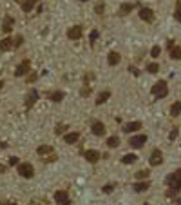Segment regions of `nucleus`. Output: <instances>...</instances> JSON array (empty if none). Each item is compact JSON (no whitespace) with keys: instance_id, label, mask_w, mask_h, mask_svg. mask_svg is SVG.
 <instances>
[{"instance_id":"nucleus-18","label":"nucleus","mask_w":181,"mask_h":205,"mask_svg":"<svg viewBox=\"0 0 181 205\" xmlns=\"http://www.w3.org/2000/svg\"><path fill=\"white\" fill-rule=\"evenodd\" d=\"M111 98V91H103V93H100L98 96H96V105H102V104H105Z\"/></svg>"},{"instance_id":"nucleus-47","label":"nucleus","mask_w":181,"mask_h":205,"mask_svg":"<svg viewBox=\"0 0 181 205\" xmlns=\"http://www.w3.org/2000/svg\"><path fill=\"white\" fill-rule=\"evenodd\" d=\"M82 2H87V0H82Z\"/></svg>"},{"instance_id":"nucleus-3","label":"nucleus","mask_w":181,"mask_h":205,"mask_svg":"<svg viewBox=\"0 0 181 205\" xmlns=\"http://www.w3.org/2000/svg\"><path fill=\"white\" fill-rule=\"evenodd\" d=\"M18 174L22 178H33L35 176V167L29 164V161H22L18 164Z\"/></svg>"},{"instance_id":"nucleus-7","label":"nucleus","mask_w":181,"mask_h":205,"mask_svg":"<svg viewBox=\"0 0 181 205\" xmlns=\"http://www.w3.org/2000/svg\"><path fill=\"white\" fill-rule=\"evenodd\" d=\"M82 35H83V31L80 26H72L67 29V38H71V40H78V38H82Z\"/></svg>"},{"instance_id":"nucleus-32","label":"nucleus","mask_w":181,"mask_h":205,"mask_svg":"<svg viewBox=\"0 0 181 205\" xmlns=\"http://www.w3.org/2000/svg\"><path fill=\"white\" fill-rule=\"evenodd\" d=\"M174 18L177 20V22H181V2H177V11L174 13Z\"/></svg>"},{"instance_id":"nucleus-13","label":"nucleus","mask_w":181,"mask_h":205,"mask_svg":"<svg viewBox=\"0 0 181 205\" xmlns=\"http://www.w3.org/2000/svg\"><path fill=\"white\" fill-rule=\"evenodd\" d=\"M132 187H134L136 192H143V191H147L148 187H150V181L148 180H140V181H136Z\"/></svg>"},{"instance_id":"nucleus-40","label":"nucleus","mask_w":181,"mask_h":205,"mask_svg":"<svg viewBox=\"0 0 181 205\" xmlns=\"http://www.w3.org/2000/svg\"><path fill=\"white\" fill-rule=\"evenodd\" d=\"M36 74H31V76H27V82H31V84H33V82H36Z\"/></svg>"},{"instance_id":"nucleus-46","label":"nucleus","mask_w":181,"mask_h":205,"mask_svg":"<svg viewBox=\"0 0 181 205\" xmlns=\"http://www.w3.org/2000/svg\"><path fill=\"white\" fill-rule=\"evenodd\" d=\"M2 85H4V82H2V80H0V87H2Z\"/></svg>"},{"instance_id":"nucleus-36","label":"nucleus","mask_w":181,"mask_h":205,"mask_svg":"<svg viewBox=\"0 0 181 205\" xmlns=\"http://www.w3.org/2000/svg\"><path fill=\"white\" fill-rule=\"evenodd\" d=\"M177 136V129H172V131H170V134H168V140H174Z\"/></svg>"},{"instance_id":"nucleus-15","label":"nucleus","mask_w":181,"mask_h":205,"mask_svg":"<svg viewBox=\"0 0 181 205\" xmlns=\"http://www.w3.org/2000/svg\"><path fill=\"white\" fill-rule=\"evenodd\" d=\"M78 138H80V133H76V131H74V133H67L65 136H63V142H65V144H76Z\"/></svg>"},{"instance_id":"nucleus-1","label":"nucleus","mask_w":181,"mask_h":205,"mask_svg":"<svg viewBox=\"0 0 181 205\" xmlns=\"http://www.w3.org/2000/svg\"><path fill=\"white\" fill-rule=\"evenodd\" d=\"M167 183L170 185V191L167 192V196H176V192L181 189V169L167 176Z\"/></svg>"},{"instance_id":"nucleus-28","label":"nucleus","mask_w":181,"mask_h":205,"mask_svg":"<svg viewBox=\"0 0 181 205\" xmlns=\"http://www.w3.org/2000/svg\"><path fill=\"white\" fill-rule=\"evenodd\" d=\"M147 71L150 73V74H156V73L159 71V66H158L156 62H150V64H148V66H147Z\"/></svg>"},{"instance_id":"nucleus-35","label":"nucleus","mask_w":181,"mask_h":205,"mask_svg":"<svg viewBox=\"0 0 181 205\" xmlns=\"http://www.w3.org/2000/svg\"><path fill=\"white\" fill-rule=\"evenodd\" d=\"M129 71H131V73L134 74V76H140V69H138V67H134V66H131V67H129Z\"/></svg>"},{"instance_id":"nucleus-10","label":"nucleus","mask_w":181,"mask_h":205,"mask_svg":"<svg viewBox=\"0 0 181 205\" xmlns=\"http://www.w3.org/2000/svg\"><path fill=\"white\" fill-rule=\"evenodd\" d=\"M85 160L89 161V164H96V161H100V153L98 151H94V149H89V151H85Z\"/></svg>"},{"instance_id":"nucleus-33","label":"nucleus","mask_w":181,"mask_h":205,"mask_svg":"<svg viewBox=\"0 0 181 205\" xmlns=\"http://www.w3.org/2000/svg\"><path fill=\"white\" fill-rule=\"evenodd\" d=\"M18 164H20V158H16V156L9 158V165H18Z\"/></svg>"},{"instance_id":"nucleus-41","label":"nucleus","mask_w":181,"mask_h":205,"mask_svg":"<svg viewBox=\"0 0 181 205\" xmlns=\"http://www.w3.org/2000/svg\"><path fill=\"white\" fill-rule=\"evenodd\" d=\"M89 93H91L89 87H87V89H82V96H89Z\"/></svg>"},{"instance_id":"nucleus-20","label":"nucleus","mask_w":181,"mask_h":205,"mask_svg":"<svg viewBox=\"0 0 181 205\" xmlns=\"http://www.w3.org/2000/svg\"><path fill=\"white\" fill-rule=\"evenodd\" d=\"M63 96H65V94H63V91H53V93L49 94V100L58 104V102H62V100H63Z\"/></svg>"},{"instance_id":"nucleus-43","label":"nucleus","mask_w":181,"mask_h":205,"mask_svg":"<svg viewBox=\"0 0 181 205\" xmlns=\"http://www.w3.org/2000/svg\"><path fill=\"white\" fill-rule=\"evenodd\" d=\"M6 147H7V144H6V142H0V149H6Z\"/></svg>"},{"instance_id":"nucleus-31","label":"nucleus","mask_w":181,"mask_h":205,"mask_svg":"<svg viewBox=\"0 0 181 205\" xmlns=\"http://www.w3.org/2000/svg\"><path fill=\"white\" fill-rule=\"evenodd\" d=\"M65 129H67V125H65V124H60V125H56V129H55V133H56V134H62L63 131H65Z\"/></svg>"},{"instance_id":"nucleus-14","label":"nucleus","mask_w":181,"mask_h":205,"mask_svg":"<svg viewBox=\"0 0 181 205\" xmlns=\"http://www.w3.org/2000/svg\"><path fill=\"white\" fill-rule=\"evenodd\" d=\"M36 2H38V0H20V6H22V11H24V13H29L31 9H33V7L36 6Z\"/></svg>"},{"instance_id":"nucleus-22","label":"nucleus","mask_w":181,"mask_h":205,"mask_svg":"<svg viewBox=\"0 0 181 205\" xmlns=\"http://www.w3.org/2000/svg\"><path fill=\"white\" fill-rule=\"evenodd\" d=\"M118 145H120V138L118 136H109L107 138V147L109 149H116Z\"/></svg>"},{"instance_id":"nucleus-8","label":"nucleus","mask_w":181,"mask_h":205,"mask_svg":"<svg viewBox=\"0 0 181 205\" xmlns=\"http://www.w3.org/2000/svg\"><path fill=\"white\" fill-rule=\"evenodd\" d=\"M91 131H92L94 136H103V134H105V125H103L102 122H98V120H94V122L91 124Z\"/></svg>"},{"instance_id":"nucleus-45","label":"nucleus","mask_w":181,"mask_h":205,"mask_svg":"<svg viewBox=\"0 0 181 205\" xmlns=\"http://www.w3.org/2000/svg\"><path fill=\"white\" fill-rule=\"evenodd\" d=\"M176 205H181V198H179V200H177V201H176Z\"/></svg>"},{"instance_id":"nucleus-37","label":"nucleus","mask_w":181,"mask_h":205,"mask_svg":"<svg viewBox=\"0 0 181 205\" xmlns=\"http://www.w3.org/2000/svg\"><path fill=\"white\" fill-rule=\"evenodd\" d=\"M22 42H24L22 36H16V44H15V47H20V46H22Z\"/></svg>"},{"instance_id":"nucleus-12","label":"nucleus","mask_w":181,"mask_h":205,"mask_svg":"<svg viewBox=\"0 0 181 205\" xmlns=\"http://www.w3.org/2000/svg\"><path fill=\"white\" fill-rule=\"evenodd\" d=\"M140 129H141V122H129V124L123 125V133L131 134V133H134V131H140Z\"/></svg>"},{"instance_id":"nucleus-34","label":"nucleus","mask_w":181,"mask_h":205,"mask_svg":"<svg viewBox=\"0 0 181 205\" xmlns=\"http://www.w3.org/2000/svg\"><path fill=\"white\" fill-rule=\"evenodd\" d=\"M102 191H103L105 194H109V192H112V185H111V183H107V185L102 187Z\"/></svg>"},{"instance_id":"nucleus-4","label":"nucleus","mask_w":181,"mask_h":205,"mask_svg":"<svg viewBox=\"0 0 181 205\" xmlns=\"http://www.w3.org/2000/svg\"><path fill=\"white\" fill-rule=\"evenodd\" d=\"M147 144V136L145 134H134V136H131V140H129V145L132 147V149H140V147H143Z\"/></svg>"},{"instance_id":"nucleus-30","label":"nucleus","mask_w":181,"mask_h":205,"mask_svg":"<svg viewBox=\"0 0 181 205\" xmlns=\"http://www.w3.org/2000/svg\"><path fill=\"white\" fill-rule=\"evenodd\" d=\"M159 53H161L159 46H154V47L150 49V56H152V58H158V56H159Z\"/></svg>"},{"instance_id":"nucleus-26","label":"nucleus","mask_w":181,"mask_h":205,"mask_svg":"<svg viewBox=\"0 0 181 205\" xmlns=\"http://www.w3.org/2000/svg\"><path fill=\"white\" fill-rule=\"evenodd\" d=\"M132 9H134V6H132V4H121V7H120V15H121V16H125L127 13H131Z\"/></svg>"},{"instance_id":"nucleus-44","label":"nucleus","mask_w":181,"mask_h":205,"mask_svg":"<svg viewBox=\"0 0 181 205\" xmlns=\"http://www.w3.org/2000/svg\"><path fill=\"white\" fill-rule=\"evenodd\" d=\"M0 205H16V203H0Z\"/></svg>"},{"instance_id":"nucleus-9","label":"nucleus","mask_w":181,"mask_h":205,"mask_svg":"<svg viewBox=\"0 0 181 205\" xmlns=\"http://www.w3.org/2000/svg\"><path fill=\"white\" fill-rule=\"evenodd\" d=\"M150 165L152 167H156V165H161V161H163V154H161V151L159 149H154L152 151V154H150Z\"/></svg>"},{"instance_id":"nucleus-19","label":"nucleus","mask_w":181,"mask_h":205,"mask_svg":"<svg viewBox=\"0 0 181 205\" xmlns=\"http://www.w3.org/2000/svg\"><path fill=\"white\" fill-rule=\"evenodd\" d=\"M120 60H121L120 53H116V51L109 53V66H116V64H120Z\"/></svg>"},{"instance_id":"nucleus-21","label":"nucleus","mask_w":181,"mask_h":205,"mask_svg":"<svg viewBox=\"0 0 181 205\" xmlns=\"http://www.w3.org/2000/svg\"><path fill=\"white\" fill-rule=\"evenodd\" d=\"M36 98H38V94H36V91L33 89V91H31V96H27V100H26V107H27V109H31V107H33V104L36 102Z\"/></svg>"},{"instance_id":"nucleus-29","label":"nucleus","mask_w":181,"mask_h":205,"mask_svg":"<svg viewBox=\"0 0 181 205\" xmlns=\"http://www.w3.org/2000/svg\"><path fill=\"white\" fill-rule=\"evenodd\" d=\"M148 174H150L148 171H138V172H136V178H138V180H147Z\"/></svg>"},{"instance_id":"nucleus-17","label":"nucleus","mask_w":181,"mask_h":205,"mask_svg":"<svg viewBox=\"0 0 181 205\" xmlns=\"http://www.w3.org/2000/svg\"><path fill=\"white\" fill-rule=\"evenodd\" d=\"M15 46V40L11 38H4V40H0V51H9Z\"/></svg>"},{"instance_id":"nucleus-5","label":"nucleus","mask_w":181,"mask_h":205,"mask_svg":"<svg viewBox=\"0 0 181 205\" xmlns=\"http://www.w3.org/2000/svg\"><path fill=\"white\" fill-rule=\"evenodd\" d=\"M29 69H31V62H29V58H26V60L20 62L18 67L15 69V76H24V74L29 73Z\"/></svg>"},{"instance_id":"nucleus-27","label":"nucleus","mask_w":181,"mask_h":205,"mask_svg":"<svg viewBox=\"0 0 181 205\" xmlns=\"http://www.w3.org/2000/svg\"><path fill=\"white\" fill-rule=\"evenodd\" d=\"M136 160H138V158H136V154H125V156L121 158V161H123L125 165H131V164H134Z\"/></svg>"},{"instance_id":"nucleus-25","label":"nucleus","mask_w":181,"mask_h":205,"mask_svg":"<svg viewBox=\"0 0 181 205\" xmlns=\"http://www.w3.org/2000/svg\"><path fill=\"white\" fill-rule=\"evenodd\" d=\"M36 153H38L40 156H44V154H51V153H53V147H51V145H40V147L36 149Z\"/></svg>"},{"instance_id":"nucleus-38","label":"nucleus","mask_w":181,"mask_h":205,"mask_svg":"<svg viewBox=\"0 0 181 205\" xmlns=\"http://www.w3.org/2000/svg\"><path fill=\"white\" fill-rule=\"evenodd\" d=\"M96 13H98V15L103 13V4H98V6H96Z\"/></svg>"},{"instance_id":"nucleus-23","label":"nucleus","mask_w":181,"mask_h":205,"mask_svg":"<svg viewBox=\"0 0 181 205\" xmlns=\"http://www.w3.org/2000/svg\"><path fill=\"white\" fill-rule=\"evenodd\" d=\"M170 58L181 60V46H174L172 49H170Z\"/></svg>"},{"instance_id":"nucleus-6","label":"nucleus","mask_w":181,"mask_h":205,"mask_svg":"<svg viewBox=\"0 0 181 205\" xmlns=\"http://www.w3.org/2000/svg\"><path fill=\"white\" fill-rule=\"evenodd\" d=\"M55 201H56L58 205H71L69 192H67V191H56V192H55Z\"/></svg>"},{"instance_id":"nucleus-2","label":"nucleus","mask_w":181,"mask_h":205,"mask_svg":"<svg viewBox=\"0 0 181 205\" xmlns=\"http://www.w3.org/2000/svg\"><path fill=\"white\" fill-rule=\"evenodd\" d=\"M152 94L156 96V98H165V96L168 94V87H167V82L165 80H159L154 84L152 87Z\"/></svg>"},{"instance_id":"nucleus-42","label":"nucleus","mask_w":181,"mask_h":205,"mask_svg":"<svg viewBox=\"0 0 181 205\" xmlns=\"http://www.w3.org/2000/svg\"><path fill=\"white\" fill-rule=\"evenodd\" d=\"M6 171H7V167H6V165H0V172H6Z\"/></svg>"},{"instance_id":"nucleus-39","label":"nucleus","mask_w":181,"mask_h":205,"mask_svg":"<svg viewBox=\"0 0 181 205\" xmlns=\"http://www.w3.org/2000/svg\"><path fill=\"white\" fill-rule=\"evenodd\" d=\"M96 38H98V31H92V33H91V42H94Z\"/></svg>"},{"instance_id":"nucleus-11","label":"nucleus","mask_w":181,"mask_h":205,"mask_svg":"<svg viewBox=\"0 0 181 205\" xmlns=\"http://www.w3.org/2000/svg\"><path fill=\"white\" fill-rule=\"evenodd\" d=\"M140 18L145 20V22H152V20H154V11H152V9H148V7H141L140 9Z\"/></svg>"},{"instance_id":"nucleus-16","label":"nucleus","mask_w":181,"mask_h":205,"mask_svg":"<svg viewBox=\"0 0 181 205\" xmlns=\"http://www.w3.org/2000/svg\"><path fill=\"white\" fill-rule=\"evenodd\" d=\"M13 24H15V18H13V16H6V18H4L2 31H4V33H9V31L13 29Z\"/></svg>"},{"instance_id":"nucleus-24","label":"nucleus","mask_w":181,"mask_h":205,"mask_svg":"<svg viewBox=\"0 0 181 205\" xmlns=\"http://www.w3.org/2000/svg\"><path fill=\"white\" fill-rule=\"evenodd\" d=\"M170 114H172V116H179L181 114V100L174 102V105L170 107Z\"/></svg>"}]
</instances>
